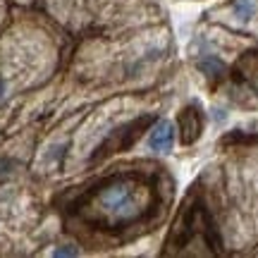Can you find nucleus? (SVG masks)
Instances as JSON below:
<instances>
[{
    "label": "nucleus",
    "mask_w": 258,
    "mask_h": 258,
    "mask_svg": "<svg viewBox=\"0 0 258 258\" xmlns=\"http://www.w3.org/2000/svg\"><path fill=\"white\" fill-rule=\"evenodd\" d=\"M139 196H141V191H139V186L134 182L112 179L103 189H98L96 206L110 222L122 225V222H129L141 215L144 208H141V199Z\"/></svg>",
    "instance_id": "nucleus-1"
},
{
    "label": "nucleus",
    "mask_w": 258,
    "mask_h": 258,
    "mask_svg": "<svg viewBox=\"0 0 258 258\" xmlns=\"http://www.w3.org/2000/svg\"><path fill=\"white\" fill-rule=\"evenodd\" d=\"M151 122H153V117H139L137 122H132V124H127V127L117 129V132H115V137L105 139V144L98 148V153L93 156V160L103 158L105 153H115V151H122L124 146H129V144L141 134V129L146 127V124H151Z\"/></svg>",
    "instance_id": "nucleus-2"
},
{
    "label": "nucleus",
    "mask_w": 258,
    "mask_h": 258,
    "mask_svg": "<svg viewBox=\"0 0 258 258\" xmlns=\"http://www.w3.org/2000/svg\"><path fill=\"white\" fill-rule=\"evenodd\" d=\"M179 129H182V141L184 144H194L199 139V134H201V112L196 110L194 105L182 110V115H179Z\"/></svg>",
    "instance_id": "nucleus-3"
},
{
    "label": "nucleus",
    "mask_w": 258,
    "mask_h": 258,
    "mask_svg": "<svg viewBox=\"0 0 258 258\" xmlns=\"http://www.w3.org/2000/svg\"><path fill=\"white\" fill-rule=\"evenodd\" d=\"M148 144L153 151H160V153H167L172 144H175V127L170 122H158V127L151 132V139Z\"/></svg>",
    "instance_id": "nucleus-4"
},
{
    "label": "nucleus",
    "mask_w": 258,
    "mask_h": 258,
    "mask_svg": "<svg viewBox=\"0 0 258 258\" xmlns=\"http://www.w3.org/2000/svg\"><path fill=\"white\" fill-rule=\"evenodd\" d=\"M199 70H201L203 74H208V77H218V74H222V70H225V64L218 60V57H203L201 62H199Z\"/></svg>",
    "instance_id": "nucleus-5"
},
{
    "label": "nucleus",
    "mask_w": 258,
    "mask_h": 258,
    "mask_svg": "<svg viewBox=\"0 0 258 258\" xmlns=\"http://www.w3.org/2000/svg\"><path fill=\"white\" fill-rule=\"evenodd\" d=\"M253 12H256L253 0H237V3H234V15H237L241 22L251 19V17H253Z\"/></svg>",
    "instance_id": "nucleus-6"
},
{
    "label": "nucleus",
    "mask_w": 258,
    "mask_h": 258,
    "mask_svg": "<svg viewBox=\"0 0 258 258\" xmlns=\"http://www.w3.org/2000/svg\"><path fill=\"white\" fill-rule=\"evenodd\" d=\"M12 165H15V163H12L10 158H0V177L8 175L10 170H12Z\"/></svg>",
    "instance_id": "nucleus-7"
},
{
    "label": "nucleus",
    "mask_w": 258,
    "mask_h": 258,
    "mask_svg": "<svg viewBox=\"0 0 258 258\" xmlns=\"http://www.w3.org/2000/svg\"><path fill=\"white\" fill-rule=\"evenodd\" d=\"M79 251L77 249H70V246H62V249H55L53 251V256H77Z\"/></svg>",
    "instance_id": "nucleus-8"
},
{
    "label": "nucleus",
    "mask_w": 258,
    "mask_h": 258,
    "mask_svg": "<svg viewBox=\"0 0 258 258\" xmlns=\"http://www.w3.org/2000/svg\"><path fill=\"white\" fill-rule=\"evenodd\" d=\"M5 96H8V82H5V79H0V101H3Z\"/></svg>",
    "instance_id": "nucleus-9"
}]
</instances>
